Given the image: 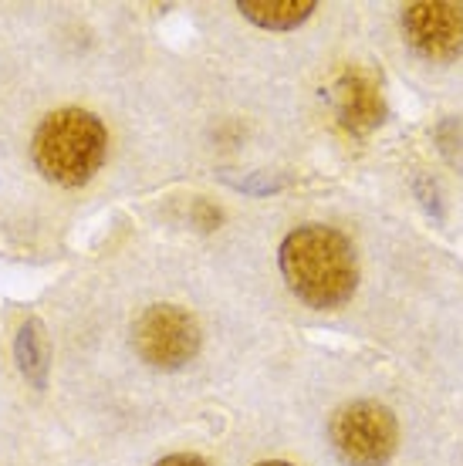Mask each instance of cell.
<instances>
[{
	"instance_id": "cell-1",
	"label": "cell",
	"mask_w": 463,
	"mask_h": 466,
	"mask_svg": "<svg viewBox=\"0 0 463 466\" xmlns=\"http://www.w3.org/2000/svg\"><path fill=\"white\" fill-rule=\"evenodd\" d=\"M281 274L291 294L308 308L332 311L359 288V257L345 233L324 223H304L281 240Z\"/></svg>"
},
{
	"instance_id": "cell-2",
	"label": "cell",
	"mask_w": 463,
	"mask_h": 466,
	"mask_svg": "<svg viewBox=\"0 0 463 466\" xmlns=\"http://www.w3.org/2000/svg\"><path fill=\"white\" fill-rule=\"evenodd\" d=\"M31 152L45 179L75 189L85 187L102 169L105 152H108V132L102 118L85 108H58L37 126Z\"/></svg>"
},
{
	"instance_id": "cell-3",
	"label": "cell",
	"mask_w": 463,
	"mask_h": 466,
	"mask_svg": "<svg viewBox=\"0 0 463 466\" xmlns=\"http://www.w3.org/2000/svg\"><path fill=\"white\" fill-rule=\"evenodd\" d=\"M328 440L342 463L386 466L399 446V422L389 406L359 399L335 409V416L328 422Z\"/></svg>"
},
{
	"instance_id": "cell-4",
	"label": "cell",
	"mask_w": 463,
	"mask_h": 466,
	"mask_svg": "<svg viewBox=\"0 0 463 466\" xmlns=\"http://www.w3.org/2000/svg\"><path fill=\"white\" fill-rule=\"evenodd\" d=\"M132 345L146 365L162 369V372H176L186 361L197 359L200 325L197 318L176 304H152L132 328Z\"/></svg>"
},
{
	"instance_id": "cell-5",
	"label": "cell",
	"mask_w": 463,
	"mask_h": 466,
	"mask_svg": "<svg viewBox=\"0 0 463 466\" xmlns=\"http://www.w3.org/2000/svg\"><path fill=\"white\" fill-rule=\"evenodd\" d=\"M403 37L419 58L447 65L463 55V4L423 0L403 7Z\"/></svg>"
},
{
	"instance_id": "cell-6",
	"label": "cell",
	"mask_w": 463,
	"mask_h": 466,
	"mask_svg": "<svg viewBox=\"0 0 463 466\" xmlns=\"http://www.w3.org/2000/svg\"><path fill=\"white\" fill-rule=\"evenodd\" d=\"M332 102H335L338 118L352 132H369L386 116L383 92H379L376 78L365 75V71H345L335 82V88H332Z\"/></svg>"
},
{
	"instance_id": "cell-7",
	"label": "cell",
	"mask_w": 463,
	"mask_h": 466,
	"mask_svg": "<svg viewBox=\"0 0 463 466\" xmlns=\"http://www.w3.org/2000/svg\"><path fill=\"white\" fill-rule=\"evenodd\" d=\"M14 355H17V369H21L24 379L35 389H45L47 369H51V341H47V331L37 318H27L21 325Z\"/></svg>"
},
{
	"instance_id": "cell-8",
	"label": "cell",
	"mask_w": 463,
	"mask_h": 466,
	"mask_svg": "<svg viewBox=\"0 0 463 466\" xmlns=\"http://www.w3.org/2000/svg\"><path fill=\"white\" fill-rule=\"evenodd\" d=\"M237 11L267 31H291L312 17V0H241Z\"/></svg>"
},
{
	"instance_id": "cell-9",
	"label": "cell",
	"mask_w": 463,
	"mask_h": 466,
	"mask_svg": "<svg viewBox=\"0 0 463 466\" xmlns=\"http://www.w3.org/2000/svg\"><path fill=\"white\" fill-rule=\"evenodd\" d=\"M156 466H210L203 456H193V453H173V456H162Z\"/></svg>"
},
{
	"instance_id": "cell-10",
	"label": "cell",
	"mask_w": 463,
	"mask_h": 466,
	"mask_svg": "<svg viewBox=\"0 0 463 466\" xmlns=\"http://www.w3.org/2000/svg\"><path fill=\"white\" fill-rule=\"evenodd\" d=\"M257 466H291V463H284V460H264V463H257Z\"/></svg>"
}]
</instances>
